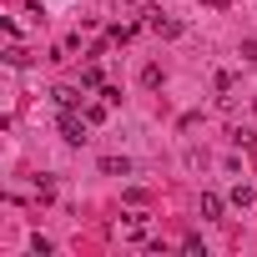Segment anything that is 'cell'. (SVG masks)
Listing matches in <instances>:
<instances>
[{
  "label": "cell",
  "mask_w": 257,
  "mask_h": 257,
  "mask_svg": "<svg viewBox=\"0 0 257 257\" xmlns=\"http://www.w3.org/2000/svg\"><path fill=\"white\" fill-rule=\"evenodd\" d=\"M242 61H257V41H242Z\"/></svg>",
  "instance_id": "14"
},
{
  "label": "cell",
  "mask_w": 257,
  "mask_h": 257,
  "mask_svg": "<svg viewBox=\"0 0 257 257\" xmlns=\"http://www.w3.org/2000/svg\"><path fill=\"white\" fill-rule=\"evenodd\" d=\"M86 132H91L86 111H81V116H76V111H61V137H66L71 147H81V142H86Z\"/></svg>",
  "instance_id": "1"
},
{
  "label": "cell",
  "mask_w": 257,
  "mask_h": 257,
  "mask_svg": "<svg viewBox=\"0 0 257 257\" xmlns=\"http://www.w3.org/2000/svg\"><path fill=\"white\" fill-rule=\"evenodd\" d=\"M232 202L237 207H252V187H232Z\"/></svg>",
  "instance_id": "13"
},
{
  "label": "cell",
  "mask_w": 257,
  "mask_h": 257,
  "mask_svg": "<svg viewBox=\"0 0 257 257\" xmlns=\"http://www.w3.org/2000/svg\"><path fill=\"white\" fill-rule=\"evenodd\" d=\"M26 61H31V56H26L21 46H11V51H6V66H26Z\"/></svg>",
  "instance_id": "11"
},
{
  "label": "cell",
  "mask_w": 257,
  "mask_h": 257,
  "mask_svg": "<svg viewBox=\"0 0 257 257\" xmlns=\"http://www.w3.org/2000/svg\"><path fill=\"white\" fill-rule=\"evenodd\" d=\"M147 31H157V36H167V41H177V36H182V26H177L167 11H147Z\"/></svg>",
  "instance_id": "2"
},
{
  "label": "cell",
  "mask_w": 257,
  "mask_h": 257,
  "mask_svg": "<svg viewBox=\"0 0 257 257\" xmlns=\"http://www.w3.org/2000/svg\"><path fill=\"white\" fill-rule=\"evenodd\" d=\"M207 6H212V11H227V6H232V0H207Z\"/></svg>",
  "instance_id": "15"
},
{
  "label": "cell",
  "mask_w": 257,
  "mask_h": 257,
  "mask_svg": "<svg viewBox=\"0 0 257 257\" xmlns=\"http://www.w3.org/2000/svg\"><path fill=\"white\" fill-rule=\"evenodd\" d=\"M81 86L96 91V86H101V66H86V71H81Z\"/></svg>",
  "instance_id": "8"
},
{
  "label": "cell",
  "mask_w": 257,
  "mask_h": 257,
  "mask_svg": "<svg viewBox=\"0 0 257 257\" xmlns=\"http://www.w3.org/2000/svg\"><path fill=\"white\" fill-rule=\"evenodd\" d=\"M132 36H137L132 26H111V41H116V46H126V41H132Z\"/></svg>",
  "instance_id": "10"
},
{
  "label": "cell",
  "mask_w": 257,
  "mask_h": 257,
  "mask_svg": "<svg viewBox=\"0 0 257 257\" xmlns=\"http://www.w3.org/2000/svg\"><path fill=\"white\" fill-rule=\"evenodd\" d=\"M31 252H36V257H51V252H56V242H51V237H36V242H31Z\"/></svg>",
  "instance_id": "9"
},
{
  "label": "cell",
  "mask_w": 257,
  "mask_h": 257,
  "mask_svg": "<svg viewBox=\"0 0 257 257\" xmlns=\"http://www.w3.org/2000/svg\"><path fill=\"white\" fill-rule=\"evenodd\" d=\"M101 172L106 177H132V162L126 157H101Z\"/></svg>",
  "instance_id": "4"
},
{
  "label": "cell",
  "mask_w": 257,
  "mask_h": 257,
  "mask_svg": "<svg viewBox=\"0 0 257 257\" xmlns=\"http://www.w3.org/2000/svg\"><path fill=\"white\" fill-rule=\"evenodd\" d=\"M222 207H227V202H222L217 192H202V217H207V222H217V217H222Z\"/></svg>",
  "instance_id": "6"
},
{
  "label": "cell",
  "mask_w": 257,
  "mask_h": 257,
  "mask_svg": "<svg viewBox=\"0 0 257 257\" xmlns=\"http://www.w3.org/2000/svg\"><path fill=\"white\" fill-rule=\"evenodd\" d=\"M212 86H217V91L227 96V91H232V71H217V76H212Z\"/></svg>",
  "instance_id": "12"
},
{
  "label": "cell",
  "mask_w": 257,
  "mask_h": 257,
  "mask_svg": "<svg viewBox=\"0 0 257 257\" xmlns=\"http://www.w3.org/2000/svg\"><path fill=\"white\" fill-rule=\"evenodd\" d=\"M51 96H56V106H61V111H76V106H81V91H71V86H56Z\"/></svg>",
  "instance_id": "5"
},
{
  "label": "cell",
  "mask_w": 257,
  "mask_h": 257,
  "mask_svg": "<svg viewBox=\"0 0 257 257\" xmlns=\"http://www.w3.org/2000/svg\"><path fill=\"white\" fill-rule=\"evenodd\" d=\"M106 106H111V101H91V106H86V121L101 126V121H106Z\"/></svg>",
  "instance_id": "7"
},
{
  "label": "cell",
  "mask_w": 257,
  "mask_h": 257,
  "mask_svg": "<svg viewBox=\"0 0 257 257\" xmlns=\"http://www.w3.org/2000/svg\"><path fill=\"white\" fill-rule=\"evenodd\" d=\"M126 237H132V242L147 237V212H126Z\"/></svg>",
  "instance_id": "3"
}]
</instances>
